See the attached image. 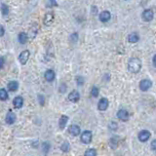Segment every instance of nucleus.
Returning a JSON list of instances; mask_svg holds the SVG:
<instances>
[{
  "instance_id": "c85d7f7f",
  "label": "nucleus",
  "mask_w": 156,
  "mask_h": 156,
  "mask_svg": "<svg viewBox=\"0 0 156 156\" xmlns=\"http://www.w3.org/2000/svg\"><path fill=\"white\" fill-rule=\"evenodd\" d=\"M70 38H71V40H72L73 42H76L77 39H78V34H77V33H73Z\"/></svg>"
},
{
  "instance_id": "bb28decb",
  "label": "nucleus",
  "mask_w": 156,
  "mask_h": 156,
  "mask_svg": "<svg viewBox=\"0 0 156 156\" xmlns=\"http://www.w3.org/2000/svg\"><path fill=\"white\" fill-rule=\"evenodd\" d=\"M38 100H39V104H40V105H44V104H45L44 96H43V95H38Z\"/></svg>"
},
{
  "instance_id": "473e14b6",
  "label": "nucleus",
  "mask_w": 156,
  "mask_h": 156,
  "mask_svg": "<svg viewBox=\"0 0 156 156\" xmlns=\"http://www.w3.org/2000/svg\"><path fill=\"white\" fill-rule=\"evenodd\" d=\"M152 62H153V64H154V66L156 68V55L153 57V61H152Z\"/></svg>"
},
{
  "instance_id": "9b49d317",
  "label": "nucleus",
  "mask_w": 156,
  "mask_h": 156,
  "mask_svg": "<svg viewBox=\"0 0 156 156\" xmlns=\"http://www.w3.org/2000/svg\"><path fill=\"white\" fill-rule=\"evenodd\" d=\"M80 99V94L78 93V91H75V90H73L72 92L69 93L68 95V100L71 101V103H77L78 100Z\"/></svg>"
},
{
  "instance_id": "39448f33",
  "label": "nucleus",
  "mask_w": 156,
  "mask_h": 156,
  "mask_svg": "<svg viewBox=\"0 0 156 156\" xmlns=\"http://www.w3.org/2000/svg\"><path fill=\"white\" fill-rule=\"evenodd\" d=\"M153 17H154V15H153V12H152L150 9H147V10H144L142 12V18L144 22H150L153 20Z\"/></svg>"
},
{
  "instance_id": "7ed1b4c3",
  "label": "nucleus",
  "mask_w": 156,
  "mask_h": 156,
  "mask_svg": "<svg viewBox=\"0 0 156 156\" xmlns=\"http://www.w3.org/2000/svg\"><path fill=\"white\" fill-rule=\"evenodd\" d=\"M81 142L85 144H88L91 142H92V133L90 131H84L81 135Z\"/></svg>"
},
{
  "instance_id": "a878e982",
  "label": "nucleus",
  "mask_w": 156,
  "mask_h": 156,
  "mask_svg": "<svg viewBox=\"0 0 156 156\" xmlns=\"http://www.w3.org/2000/svg\"><path fill=\"white\" fill-rule=\"evenodd\" d=\"M117 127H118V125H117L115 122H110V123H109V129H110V130L115 131L117 129Z\"/></svg>"
},
{
  "instance_id": "f03ea898",
  "label": "nucleus",
  "mask_w": 156,
  "mask_h": 156,
  "mask_svg": "<svg viewBox=\"0 0 156 156\" xmlns=\"http://www.w3.org/2000/svg\"><path fill=\"white\" fill-rule=\"evenodd\" d=\"M29 56H30V53H29L28 50L22 51V52L20 54V56H19V62H21V64L25 65L26 62H28Z\"/></svg>"
},
{
  "instance_id": "393cba45",
  "label": "nucleus",
  "mask_w": 156,
  "mask_h": 156,
  "mask_svg": "<svg viewBox=\"0 0 156 156\" xmlns=\"http://www.w3.org/2000/svg\"><path fill=\"white\" fill-rule=\"evenodd\" d=\"M76 82H77V84L78 85H83V83H84V78L82 77V76H77L76 77Z\"/></svg>"
},
{
  "instance_id": "f257e3e1",
  "label": "nucleus",
  "mask_w": 156,
  "mask_h": 156,
  "mask_svg": "<svg viewBox=\"0 0 156 156\" xmlns=\"http://www.w3.org/2000/svg\"><path fill=\"white\" fill-rule=\"evenodd\" d=\"M142 68V62L138 58H132L128 62V69L132 73H138Z\"/></svg>"
},
{
  "instance_id": "f8f14e48",
  "label": "nucleus",
  "mask_w": 156,
  "mask_h": 156,
  "mask_svg": "<svg viewBox=\"0 0 156 156\" xmlns=\"http://www.w3.org/2000/svg\"><path fill=\"white\" fill-rule=\"evenodd\" d=\"M44 77H45L46 81L52 82V81L55 80V77H56V73H55V71H54L53 69H48V70H46V72L44 74Z\"/></svg>"
},
{
  "instance_id": "7c9ffc66",
  "label": "nucleus",
  "mask_w": 156,
  "mask_h": 156,
  "mask_svg": "<svg viewBox=\"0 0 156 156\" xmlns=\"http://www.w3.org/2000/svg\"><path fill=\"white\" fill-rule=\"evenodd\" d=\"M66 90V85L65 84H62L61 87H60V92L61 93H64Z\"/></svg>"
},
{
  "instance_id": "0eeeda50",
  "label": "nucleus",
  "mask_w": 156,
  "mask_h": 156,
  "mask_svg": "<svg viewBox=\"0 0 156 156\" xmlns=\"http://www.w3.org/2000/svg\"><path fill=\"white\" fill-rule=\"evenodd\" d=\"M149 138H150V133L148 132L147 130H142V132H140V134H139V140L142 142H147V140H149Z\"/></svg>"
},
{
  "instance_id": "423d86ee",
  "label": "nucleus",
  "mask_w": 156,
  "mask_h": 156,
  "mask_svg": "<svg viewBox=\"0 0 156 156\" xmlns=\"http://www.w3.org/2000/svg\"><path fill=\"white\" fill-rule=\"evenodd\" d=\"M152 86V82L149 79H143L140 82V89L142 91H147L149 90Z\"/></svg>"
},
{
  "instance_id": "20e7f679",
  "label": "nucleus",
  "mask_w": 156,
  "mask_h": 156,
  "mask_svg": "<svg viewBox=\"0 0 156 156\" xmlns=\"http://www.w3.org/2000/svg\"><path fill=\"white\" fill-rule=\"evenodd\" d=\"M117 117L121 121H124V122H127L130 118V115H129V112L126 109H120V110L117 112Z\"/></svg>"
},
{
  "instance_id": "f3484780",
  "label": "nucleus",
  "mask_w": 156,
  "mask_h": 156,
  "mask_svg": "<svg viewBox=\"0 0 156 156\" xmlns=\"http://www.w3.org/2000/svg\"><path fill=\"white\" fill-rule=\"evenodd\" d=\"M8 90H9V91H11V92H16L18 90V88H19V83L17 81H15V80H13V81H10L9 83H8Z\"/></svg>"
},
{
  "instance_id": "4be33fe9",
  "label": "nucleus",
  "mask_w": 156,
  "mask_h": 156,
  "mask_svg": "<svg viewBox=\"0 0 156 156\" xmlns=\"http://www.w3.org/2000/svg\"><path fill=\"white\" fill-rule=\"evenodd\" d=\"M84 156H97V151L94 148H89L85 151Z\"/></svg>"
},
{
  "instance_id": "412c9836",
  "label": "nucleus",
  "mask_w": 156,
  "mask_h": 156,
  "mask_svg": "<svg viewBox=\"0 0 156 156\" xmlns=\"http://www.w3.org/2000/svg\"><path fill=\"white\" fill-rule=\"evenodd\" d=\"M69 148H70V146H69V142H62V144L61 146V149H62V152H68L69 151Z\"/></svg>"
},
{
  "instance_id": "aec40b11",
  "label": "nucleus",
  "mask_w": 156,
  "mask_h": 156,
  "mask_svg": "<svg viewBox=\"0 0 156 156\" xmlns=\"http://www.w3.org/2000/svg\"><path fill=\"white\" fill-rule=\"evenodd\" d=\"M8 100V92L5 89H0V100Z\"/></svg>"
},
{
  "instance_id": "4468645a",
  "label": "nucleus",
  "mask_w": 156,
  "mask_h": 156,
  "mask_svg": "<svg viewBox=\"0 0 156 156\" xmlns=\"http://www.w3.org/2000/svg\"><path fill=\"white\" fill-rule=\"evenodd\" d=\"M13 105H14L15 108H21L22 105H23V99H22V97H21V96L16 97L15 99L13 100Z\"/></svg>"
},
{
  "instance_id": "1a4fd4ad",
  "label": "nucleus",
  "mask_w": 156,
  "mask_h": 156,
  "mask_svg": "<svg viewBox=\"0 0 156 156\" xmlns=\"http://www.w3.org/2000/svg\"><path fill=\"white\" fill-rule=\"evenodd\" d=\"M68 132H69V134L70 135H72L74 136H76L80 134V127L78 126V125H75V124H73V125H70L69 128H68Z\"/></svg>"
},
{
  "instance_id": "a211bd4d",
  "label": "nucleus",
  "mask_w": 156,
  "mask_h": 156,
  "mask_svg": "<svg viewBox=\"0 0 156 156\" xmlns=\"http://www.w3.org/2000/svg\"><path fill=\"white\" fill-rule=\"evenodd\" d=\"M18 39H19V42L21 43V44H26V43L27 42V39H28V36H27L26 33L21 32V33L19 34Z\"/></svg>"
},
{
  "instance_id": "b1692460",
  "label": "nucleus",
  "mask_w": 156,
  "mask_h": 156,
  "mask_svg": "<svg viewBox=\"0 0 156 156\" xmlns=\"http://www.w3.org/2000/svg\"><path fill=\"white\" fill-rule=\"evenodd\" d=\"M99 93H100L99 88L96 87V86H94V87L92 88V90H91V96L94 97V98H97L98 96H99Z\"/></svg>"
},
{
  "instance_id": "cd10ccee",
  "label": "nucleus",
  "mask_w": 156,
  "mask_h": 156,
  "mask_svg": "<svg viewBox=\"0 0 156 156\" xmlns=\"http://www.w3.org/2000/svg\"><path fill=\"white\" fill-rule=\"evenodd\" d=\"M4 64H5V58L3 57H0V69L3 68Z\"/></svg>"
},
{
  "instance_id": "6e6552de",
  "label": "nucleus",
  "mask_w": 156,
  "mask_h": 156,
  "mask_svg": "<svg viewBox=\"0 0 156 156\" xmlns=\"http://www.w3.org/2000/svg\"><path fill=\"white\" fill-rule=\"evenodd\" d=\"M107 107H108V100L105 99V98L100 99L99 104H98V108H99L100 111H104L106 110Z\"/></svg>"
},
{
  "instance_id": "c756f323",
  "label": "nucleus",
  "mask_w": 156,
  "mask_h": 156,
  "mask_svg": "<svg viewBox=\"0 0 156 156\" xmlns=\"http://www.w3.org/2000/svg\"><path fill=\"white\" fill-rule=\"evenodd\" d=\"M151 149L156 151V140H152V142H151Z\"/></svg>"
},
{
  "instance_id": "5701e85b",
  "label": "nucleus",
  "mask_w": 156,
  "mask_h": 156,
  "mask_svg": "<svg viewBox=\"0 0 156 156\" xmlns=\"http://www.w3.org/2000/svg\"><path fill=\"white\" fill-rule=\"evenodd\" d=\"M1 13L4 16H7L8 14H9V7H8V5H6V4H2L1 5Z\"/></svg>"
},
{
  "instance_id": "2eb2a0df",
  "label": "nucleus",
  "mask_w": 156,
  "mask_h": 156,
  "mask_svg": "<svg viewBox=\"0 0 156 156\" xmlns=\"http://www.w3.org/2000/svg\"><path fill=\"white\" fill-rule=\"evenodd\" d=\"M68 117L66 115H62L60 120H58V127H60L61 130H64L65 128L66 124H68Z\"/></svg>"
},
{
  "instance_id": "dca6fc26",
  "label": "nucleus",
  "mask_w": 156,
  "mask_h": 156,
  "mask_svg": "<svg viewBox=\"0 0 156 156\" xmlns=\"http://www.w3.org/2000/svg\"><path fill=\"white\" fill-rule=\"evenodd\" d=\"M53 22H54V15L52 13H47L44 17V25L49 26L52 25Z\"/></svg>"
},
{
  "instance_id": "6ab92c4d",
  "label": "nucleus",
  "mask_w": 156,
  "mask_h": 156,
  "mask_svg": "<svg viewBox=\"0 0 156 156\" xmlns=\"http://www.w3.org/2000/svg\"><path fill=\"white\" fill-rule=\"evenodd\" d=\"M139 39H140L139 35H138V33H136V32H133V33H131V34L128 36V41L131 42V43H136V42H138Z\"/></svg>"
},
{
  "instance_id": "2f4dec72",
  "label": "nucleus",
  "mask_w": 156,
  "mask_h": 156,
  "mask_svg": "<svg viewBox=\"0 0 156 156\" xmlns=\"http://www.w3.org/2000/svg\"><path fill=\"white\" fill-rule=\"evenodd\" d=\"M4 34H5V28L2 26H0V37H2Z\"/></svg>"
},
{
  "instance_id": "ddd939ff",
  "label": "nucleus",
  "mask_w": 156,
  "mask_h": 156,
  "mask_svg": "<svg viewBox=\"0 0 156 156\" xmlns=\"http://www.w3.org/2000/svg\"><path fill=\"white\" fill-rule=\"evenodd\" d=\"M111 18V15L108 11H104L100 14V21L101 22H106Z\"/></svg>"
},
{
  "instance_id": "9d476101",
  "label": "nucleus",
  "mask_w": 156,
  "mask_h": 156,
  "mask_svg": "<svg viewBox=\"0 0 156 156\" xmlns=\"http://www.w3.org/2000/svg\"><path fill=\"white\" fill-rule=\"evenodd\" d=\"M16 119H17V116H16L15 113L13 111H9L7 113V115H6L5 121H6L7 124L12 125V124H14L16 122Z\"/></svg>"
}]
</instances>
